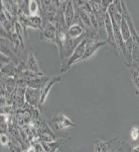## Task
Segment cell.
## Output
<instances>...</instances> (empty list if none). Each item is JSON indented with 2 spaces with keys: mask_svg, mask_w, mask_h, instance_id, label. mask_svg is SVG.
I'll return each mask as SVG.
<instances>
[{
  "mask_svg": "<svg viewBox=\"0 0 139 152\" xmlns=\"http://www.w3.org/2000/svg\"><path fill=\"white\" fill-rule=\"evenodd\" d=\"M26 70L37 73V74H43V73L41 72L40 65H38V62H37V60H36V57L33 53L29 54V56L27 58V61H26Z\"/></svg>",
  "mask_w": 139,
  "mask_h": 152,
  "instance_id": "9",
  "label": "cell"
},
{
  "mask_svg": "<svg viewBox=\"0 0 139 152\" xmlns=\"http://www.w3.org/2000/svg\"><path fill=\"white\" fill-rule=\"evenodd\" d=\"M120 31H121V35H122V38H123L124 42H127L130 40L131 38H132V36H131V31H130V28H129L128 26V23L127 20H126V18H122V20L120 23Z\"/></svg>",
  "mask_w": 139,
  "mask_h": 152,
  "instance_id": "12",
  "label": "cell"
},
{
  "mask_svg": "<svg viewBox=\"0 0 139 152\" xmlns=\"http://www.w3.org/2000/svg\"><path fill=\"white\" fill-rule=\"evenodd\" d=\"M130 152H139V145L134 146L133 148H131Z\"/></svg>",
  "mask_w": 139,
  "mask_h": 152,
  "instance_id": "21",
  "label": "cell"
},
{
  "mask_svg": "<svg viewBox=\"0 0 139 152\" xmlns=\"http://www.w3.org/2000/svg\"><path fill=\"white\" fill-rule=\"evenodd\" d=\"M62 81V76H55V77L50 78V80L45 84V86L40 90V105H43L48 99L50 92L53 87V85L57 84L58 82Z\"/></svg>",
  "mask_w": 139,
  "mask_h": 152,
  "instance_id": "6",
  "label": "cell"
},
{
  "mask_svg": "<svg viewBox=\"0 0 139 152\" xmlns=\"http://www.w3.org/2000/svg\"><path fill=\"white\" fill-rule=\"evenodd\" d=\"M131 69V80L136 88V94H139V61L132 60L130 65Z\"/></svg>",
  "mask_w": 139,
  "mask_h": 152,
  "instance_id": "8",
  "label": "cell"
},
{
  "mask_svg": "<svg viewBox=\"0 0 139 152\" xmlns=\"http://www.w3.org/2000/svg\"><path fill=\"white\" fill-rule=\"evenodd\" d=\"M65 23L66 26L68 28L74 23V19L76 18V10H75V6H74V2L73 1H68L67 2V6L65 9Z\"/></svg>",
  "mask_w": 139,
  "mask_h": 152,
  "instance_id": "7",
  "label": "cell"
},
{
  "mask_svg": "<svg viewBox=\"0 0 139 152\" xmlns=\"http://www.w3.org/2000/svg\"><path fill=\"white\" fill-rule=\"evenodd\" d=\"M109 143L103 140H96L94 143V150L93 152H109Z\"/></svg>",
  "mask_w": 139,
  "mask_h": 152,
  "instance_id": "14",
  "label": "cell"
},
{
  "mask_svg": "<svg viewBox=\"0 0 139 152\" xmlns=\"http://www.w3.org/2000/svg\"><path fill=\"white\" fill-rule=\"evenodd\" d=\"M65 139H58L52 142H40L45 152H57L62 147Z\"/></svg>",
  "mask_w": 139,
  "mask_h": 152,
  "instance_id": "10",
  "label": "cell"
},
{
  "mask_svg": "<svg viewBox=\"0 0 139 152\" xmlns=\"http://www.w3.org/2000/svg\"><path fill=\"white\" fill-rule=\"evenodd\" d=\"M0 141H1L2 146L6 147L7 145H8L9 141H10V138H9L5 133H1V135H0Z\"/></svg>",
  "mask_w": 139,
  "mask_h": 152,
  "instance_id": "18",
  "label": "cell"
},
{
  "mask_svg": "<svg viewBox=\"0 0 139 152\" xmlns=\"http://www.w3.org/2000/svg\"><path fill=\"white\" fill-rule=\"evenodd\" d=\"M26 151L27 152H36V148L33 144H29V146L26 148Z\"/></svg>",
  "mask_w": 139,
  "mask_h": 152,
  "instance_id": "20",
  "label": "cell"
},
{
  "mask_svg": "<svg viewBox=\"0 0 139 152\" xmlns=\"http://www.w3.org/2000/svg\"><path fill=\"white\" fill-rule=\"evenodd\" d=\"M19 141H17L14 138H10V141H9L8 145L6 146L8 152H22L23 149L21 147L20 144L18 143Z\"/></svg>",
  "mask_w": 139,
  "mask_h": 152,
  "instance_id": "15",
  "label": "cell"
},
{
  "mask_svg": "<svg viewBox=\"0 0 139 152\" xmlns=\"http://www.w3.org/2000/svg\"><path fill=\"white\" fill-rule=\"evenodd\" d=\"M86 42H87V38L85 39V40H83L81 43L77 46V48L75 49V51L73 52L72 55L70 56L69 59H67V60L64 61L63 63H60V73L68 72L75 63H78L80 60H81V58L85 54Z\"/></svg>",
  "mask_w": 139,
  "mask_h": 152,
  "instance_id": "1",
  "label": "cell"
},
{
  "mask_svg": "<svg viewBox=\"0 0 139 152\" xmlns=\"http://www.w3.org/2000/svg\"><path fill=\"white\" fill-rule=\"evenodd\" d=\"M40 40L57 45V28L55 24L43 21V28L40 33Z\"/></svg>",
  "mask_w": 139,
  "mask_h": 152,
  "instance_id": "3",
  "label": "cell"
},
{
  "mask_svg": "<svg viewBox=\"0 0 139 152\" xmlns=\"http://www.w3.org/2000/svg\"><path fill=\"white\" fill-rule=\"evenodd\" d=\"M27 7H28V15H38V13H40V1L28 0Z\"/></svg>",
  "mask_w": 139,
  "mask_h": 152,
  "instance_id": "13",
  "label": "cell"
},
{
  "mask_svg": "<svg viewBox=\"0 0 139 152\" xmlns=\"http://www.w3.org/2000/svg\"><path fill=\"white\" fill-rule=\"evenodd\" d=\"M22 152H27V151H26V149H24V150H23Z\"/></svg>",
  "mask_w": 139,
  "mask_h": 152,
  "instance_id": "22",
  "label": "cell"
},
{
  "mask_svg": "<svg viewBox=\"0 0 139 152\" xmlns=\"http://www.w3.org/2000/svg\"><path fill=\"white\" fill-rule=\"evenodd\" d=\"M109 143V152H121L122 149V142H120L118 138L111 139L110 141H108Z\"/></svg>",
  "mask_w": 139,
  "mask_h": 152,
  "instance_id": "16",
  "label": "cell"
},
{
  "mask_svg": "<svg viewBox=\"0 0 139 152\" xmlns=\"http://www.w3.org/2000/svg\"><path fill=\"white\" fill-rule=\"evenodd\" d=\"M131 148L129 147V145L126 142H122V149H121V152H130Z\"/></svg>",
  "mask_w": 139,
  "mask_h": 152,
  "instance_id": "19",
  "label": "cell"
},
{
  "mask_svg": "<svg viewBox=\"0 0 139 152\" xmlns=\"http://www.w3.org/2000/svg\"><path fill=\"white\" fill-rule=\"evenodd\" d=\"M50 124L52 125V126H53V128H55L57 130L74 128V127L77 126L69 117H67L66 115L62 114V113L53 117L50 121Z\"/></svg>",
  "mask_w": 139,
  "mask_h": 152,
  "instance_id": "4",
  "label": "cell"
},
{
  "mask_svg": "<svg viewBox=\"0 0 139 152\" xmlns=\"http://www.w3.org/2000/svg\"><path fill=\"white\" fill-rule=\"evenodd\" d=\"M25 102L29 107L38 109L40 105V89L27 87L25 90Z\"/></svg>",
  "mask_w": 139,
  "mask_h": 152,
  "instance_id": "5",
  "label": "cell"
},
{
  "mask_svg": "<svg viewBox=\"0 0 139 152\" xmlns=\"http://www.w3.org/2000/svg\"><path fill=\"white\" fill-rule=\"evenodd\" d=\"M108 42L106 40H97V39H93V38H87V42H86V49H85V54L84 56L81 58V60L79 62H82V61H86L89 58H91L97 51L99 50L100 48H102L103 46L107 45Z\"/></svg>",
  "mask_w": 139,
  "mask_h": 152,
  "instance_id": "2",
  "label": "cell"
},
{
  "mask_svg": "<svg viewBox=\"0 0 139 152\" xmlns=\"http://www.w3.org/2000/svg\"><path fill=\"white\" fill-rule=\"evenodd\" d=\"M130 136H131V139L133 141H137L138 138H139V128L138 127H133L130 131Z\"/></svg>",
  "mask_w": 139,
  "mask_h": 152,
  "instance_id": "17",
  "label": "cell"
},
{
  "mask_svg": "<svg viewBox=\"0 0 139 152\" xmlns=\"http://www.w3.org/2000/svg\"><path fill=\"white\" fill-rule=\"evenodd\" d=\"M50 80V77H48V76H45V75L38 76V77H36L35 79H33L28 82V87L41 90Z\"/></svg>",
  "mask_w": 139,
  "mask_h": 152,
  "instance_id": "11",
  "label": "cell"
}]
</instances>
